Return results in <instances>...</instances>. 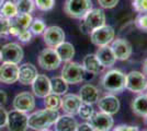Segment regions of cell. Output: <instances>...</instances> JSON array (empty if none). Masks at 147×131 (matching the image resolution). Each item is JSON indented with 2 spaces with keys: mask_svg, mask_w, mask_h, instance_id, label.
Returning <instances> with one entry per match:
<instances>
[{
  "mask_svg": "<svg viewBox=\"0 0 147 131\" xmlns=\"http://www.w3.org/2000/svg\"><path fill=\"white\" fill-rule=\"evenodd\" d=\"M58 117H59L58 110H52L45 108L30 115L28 119V125L29 128L35 131L46 130L55 124Z\"/></svg>",
  "mask_w": 147,
  "mask_h": 131,
  "instance_id": "1",
  "label": "cell"
},
{
  "mask_svg": "<svg viewBox=\"0 0 147 131\" xmlns=\"http://www.w3.org/2000/svg\"><path fill=\"white\" fill-rule=\"evenodd\" d=\"M125 82H126V74L122 71L113 69L108 71L101 79V85L105 91L111 94L121 93L125 90Z\"/></svg>",
  "mask_w": 147,
  "mask_h": 131,
  "instance_id": "2",
  "label": "cell"
},
{
  "mask_svg": "<svg viewBox=\"0 0 147 131\" xmlns=\"http://www.w3.org/2000/svg\"><path fill=\"white\" fill-rule=\"evenodd\" d=\"M93 9L91 0H65L64 11L69 18L82 20L87 13Z\"/></svg>",
  "mask_w": 147,
  "mask_h": 131,
  "instance_id": "3",
  "label": "cell"
},
{
  "mask_svg": "<svg viewBox=\"0 0 147 131\" xmlns=\"http://www.w3.org/2000/svg\"><path fill=\"white\" fill-rule=\"evenodd\" d=\"M115 38V32L111 25L104 24L90 32V39L97 47L110 45Z\"/></svg>",
  "mask_w": 147,
  "mask_h": 131,
  "instance_id": "4",
  "label": "cell"
},
{
  "mask_svg": "<svg viewBox=\"0 0 147 131\" xmlns=\"http://www.w3.org/2000/svg\"><path fill=\"white\" fill-rule=\"evenodd\" d=\"M61 76L68 84H77L84 80L85 69L80 63L68 61L61 69Z\"/></svg>",
  "mask_w": 147,
  "mask_h": 131,
  "instance_id": "5",
  "label": "cell"
},
{
  "mask_svg": "<svg viewBox=\"0 0 147 131\" xmlns=\"http://www.w3.org/2000/svg\"><path fill=\"white\" fill-rule=\"evenodd\" d=\"M24 51L18 43H8L0 49V61L20 63L23 59Z\"/></svg>",
  "mask_w": 147,
  "mask_h": 131,
  "instance_id": "6",
  "label": "cell"
},
{
  "mask_svg": "<svg viewBox=\"0 0 147 131\" xmlns=\"http://www.w3.org/2000/svg\"><path fill=\"white\" fill-rule=\"evenodd\" d=\"M38 66L44 70L52 71L57 69L61 63V58L58 57L56 50L54 48H45L43 49L37 57Z\"/></svg>",
  "mask_w": 147,
  "mask_h": 131,
  "instance_id": "7",
  "label": "cell"
},
{
  "mask_svg": "<svg viewBox=\"0 0 147 131\" xmlns=\"http://www.w3.org/2000/svg\"><path fill=\"white\" fill-rule=\"evenodd\" d=\"M125 88L132 93H143L147 90V78L143 72L131 71L126 74Z\"/></svg>",
  "mask_w": 147,
  "mask_h": 131,
  "instance_id": "8",
  "label": "cell"
},
{
  "mask_svg": "<svg viewBox=\"0 0 147 131\" xmlns=\"http://www.w3.org/2000/svg\"><path fill=\"white\" fill-rule=\"evenodd\" d=\"M29 116L26 112H19V110H11L8 112L7 119V127L9 131H26L29 128L28 125Z\"/></svg>",
  "mask_w": 147,
  "mask_h": 131,
  "instance_id": "9",
  "label": "cell"
},
{
  "mask_svg": "<svg viewBox=\"0 0 147 131\" xmlns=\"http://www.w3.org/2000/svg\"><path fill=\"white\" fill-rule=\"evenodd\" d=\"M84 27L87 31L91 32L105 24V13L102 9H92L84 18Z\"/></svg>",
  "mask_w": 147,
  "mask_h": 131,
  "instance_id": "10",
  "label": "cell"
},
{
  "mask_svg": "<svg viewBox=\"0 0 147 131\" xmlns=\"http://www.w3.org/2000/svg\"><path fill=\"white\" fill-rule=\"evenodd\" d=\"M88 122L96 131H110L114 126L112 116L103 112H94Z\"/></svg>",
  "mask_w": 147,
  "mask_h": 131,
  "instance_id": "11",
  "label": "cell"
},
{
  "mask_svg": "<svg viewBox=\"0 0 147 131\" xmlns=\"http://www.w3.org/2000/svg\"><path fill=\"white\" fill-rule=\"evenodd\" d=\"M43 39L44 43L46 44L49 48L55 49L59 44L65 42V33L59 26H56V25L49 26L43 32Z\"/></svg>",
  "mask_w": 147,
  "mask_h": 131,
  "instance_id": "12",
  "label": "cell"
},
{
  "mask_svg": "<svg viewBox=\"0 0 147 131\" xmlns=\"http://www.w3.org/2000/svg\"><path fill=\"white\" fill-rule=\"evenodd\" d=\"M111 48L114 53V56L117 58V60H127L129 57L132 56V45L129 44V41L124 39V38H114L113 42L110 44Z\"/></svg>",
  "mask_w": 147,
  "mask_h": 131,
  "instance_id": "13",
  "label": "cell"
},
{
  "mask_svg": "<svg viewBox=\"0 0 147 131\" xmlns=\"http://www.w3.org/2000/svg\"><path fill=\"white\" fill-rule=\"evenodd\" d=\"M98 107L100 109V112H103L108 115H115L119 110H120V100L117 98L114 94H108V95H104L103 97L99 98Z\"/></svg>",
  "mask_w": 147,
  "mask_h": 131,
  "instance_id": "14",
  "label": "cell"
},
{
  "mask_svg": "<svg viewBox=\"0 0 147 131\" xmlns=\"http://www.w3.org/2000/svg\"><path fill=\"white\" fill-rule=\"evenodd\" d=\"M13 108L19 112H28L35 108V98L29 92L19 93L13 100Z\"/></svg>",
  "mask_w": 147,
  "mask_h": 131,
  "instance_id": "15",
  "label": "cell"
},
{
  "mask_svg": "<svg viewBox=\"0 0 147 131\" xmlns=\"http://www.w3.org/2000/svg\"><path fill=\"white\" fill-rule=\"evenodd\" d=\"M19 66L17 63H2L0 66V82L6 84H13L18 81Z\"/></svg>",
  "mask_w": 147,
  "mask_h": 131,
  "instance_id": "16",
  "label": "cell"
},
{
  "mask_svg": "<svg viewBox=\"0 0 147 131\" xmlns=\"http://www.w3.org/2000/svg\"><path fill=\"white\" fill-rule=\"evenodd\" d=\"M82 102L80 97L76 94H65L64 97H61V108L66 112L67 115H77L79 110L80 105Z\"/></svg>",
  "mask_w": 147,
  "mask_h": 131,
  "instance_id": "17",
  "label": "cell"
},
{
  "mask_svg": "<svg viewBox=\"0 0 147 131\" xmlns=\"http://www.w3.org/2000/svg\"><path fill=\"white\" fill-rule=\"evenodd\" d=\"M31 85L33 93L37 97L44 98L46 95L51 93V79H49V76H46L45 74H37Z\"/></svg>",
  "mask_w": 147,
  "mask_h": 131,
  "instance_id": "18",
  "label": "cell"
},
{
  "mask_svg": "<svg viewBox=\"0 0 147 131\" xmlns=\"http://www.w3.org/2000/svg\"><path fill=\"white\" fill-rule=\"evenodd\" d=\"M37 74H38V72H37L35 66H33L30 63H23L22 66L19 67L18 81L23 85H31L33 81L35 80Z\"/></svg>",
  "mask_w": 147,
  "mask_h": 131,
  "instance_id": "19",
  "label": "cell"
},
{
  "mask_svg": "<svg viewBox=\"0 0 147 131\" xmlns=\"http://www.w3.org/2000/svg\"><path fill=\"white\" fill-rule=\"evenodd\" d=\"M96 56L103 68H111L117 63V58L114 56V53H113L110 45L99 47L97 53H96Z\"/></svg>",
  "mask_w": 147,
  "mask_h": 131,
  "instance_id": "20",
  "label": "cell"
},
{
  "mask_svg": "<svg viewBox=\"0 0 147 131\" xmlns=\"http://www.w3.org/2000/svg\"><path fill=\"white\" fill-rule=\"evenodd\" d=\"M99 95H100V93H99L98 87L87 83V84H84L81 86L78 96L80 97L82 103L93 105L99 100Z\"/></svg>",
  "mask_w": 147,
  "mask_h": 131,
  "instance_id": "21",
  "label": "cell"
},
{
  "mask_svg": "<svg viewBox=\"0 0 147 131\" xmlns=\"http://www.w3.org/2000/svg\"><path fill=\"white\" fill-rule=\"evenodd\" d=\"M54 125H55V131H76L78 122L71 115L66 114L59 116Z\"/></svg>",
  "mask_w": 147,
  "mask_h": 131,
  "instance_id": "22",
  "label": "cell"
},
{
  "mask_svg": "<svg viewBox=\"0 0 147 131\" xmlns=\"http://www.w3.org/2000/svg\"><path fill=\"white\" fill-rule=\"evenodd\" d=\"M82 67L85 69V72H89L91 74H98L104 69L102 65L99 63L96 54L86 55L82 60Z\"/></svg>",
  "mask_w": 147,
  "mask_h": 131,
  "instance_id": "23",
  "label": "cell"
},
{
  "mask_svg": "<svg viewBox=\"0 0 147 131\" xmlns=\"http://www.w3.org/2000/svg\"><path fill=\"white\" fill-rule=\"evenodd\" d=\"M132 110L134 112L136 116H140V117H146L147 116V93L146 94H142L140 93L138 96H136L132 104Z\"/></svg>",
  "mask_w": 147,
  "mask_h": 131,
  "instance_id": "24",
  "label": "cell"
},
{
  "mask_svg": "<svg viewBox=\"0 0 147 131\" xmlns=\"http://www.w3.org/2000/svg\"><path fill=\"white\" fill-rule=\"evenodd\" d=\"M55 50L58 57L61 58V60L64 63L70 61L75 56V47L73 46V44L68 42H63L61 44H59L55 48Z\"/></svg>",
  "mask_w": 147,
  "mask_h": 131,
  "instance_id": "25",
  "label": "cell"
},
{
  "mask_svg": "<svg viewBox=\"0 0 147 131\" xmlns=\"http://www.w3.org/2000/svg\"><path fill=\"white\" fill-rule=\"evenodd\" d=\"M68 91V83L61 76H55L51 79V93L57 95H65Z\"/></svg>",
  "mask_w": 147,
  "mask_h": 131,
  "instance_id": "26",
  "label": "cell"
},
{
  "mask_svg": "<svg viewBox=\"0 0 147 131\" xmlns=\"http://www.w3.org/2000/svg\"><path fill=\"white\" fill-rule=\"evenodd\" d=\"M33 18L30 13H18L13 18V21H11V24L18 26L21 31H23V30H29Z\"/></svg>",
  "mask_w": 147,
  "mask_h": 131,
  "instance_id": "27",
  "label": "cell"
},
{
  "mask_svg": "<svg viewBox=\"0 0 147 131\" xmlns=\"http://www.w3.org/2000/svg\"><path fill=\"white\" fill-rule=\"evenodd\" d=\"M18 14V9L14 1H6L0 6V17L6 19H13Z\"/></svg>",
  "mask_w": 147,
  "mask_h": 131,
  "instance_id": "28",
  "label": "cell"
},
{
  "mask_svg": "<svg viewBox=\"0 0 147 131\" xmlns=\"http://www.w3.org/2000/svg\"><path fill=\"white\" fill-rule=\"evenodd\" d=\"M61 105V95H57L54 93H49L44 97V106L47 109L52 110H58Z\"/></svg>",
  "mask_w": 147,
  "mask_h": 131,
  "instance_id": "29",
  "label": "cell"
},
{
  "mask_svg": "<svg viewBox=\"0 0 147 131\" xmlns=\"http://www.w3.org/2000/svg\"><path fill=\"white\" fill-rule=\"evenodd\" d=\"M18 13H31L34 10V0H18L16 2Z\"/></svg>",
  "mask_w": 147,
  "mask_h": 131,
  "instance_id": "30",
  "label": "cell"
},
{
  "mask_svg": "<svg viewBox=\"0 0 147 131\" xmlns=\"http://www.w3.org/2000/svg\"><path fill=\"white\" fill-rule=\"evenodd\" d=\"M45 29H46V24H45V22H44L43 20L41 19L33 20L30 25V27H29L31 33L34 34V35H41V34H43Z\"/></svg>",
  "mask_w": 147,
  "mask_h": 131,
  "instance_id": "31",
  "label": "cell"
},
{
  "mask_svg": "<svg viewBox=\"0 0 147 131\" xmlns=\"http://www.w3.org/2000/svg\"><path fill=\"white\" fill-rule=\"evenodd\" d=\"M94 114V109L92 105L90 104H86V103H82L79 107V110H78V114L79 117L81 119H85V120H89L91 118V116Z\"/></svg>",
  "mask_w": 147,
  "mask_h": 131,
  "instance_id": "32",
  "label": "cell"
},
{
  "mask_svg": "<svg viewBox=\"0 0 147 131\" xmlns=\"http://www.w3.org/2000/svg\"><path fill=\"white\" fill-rule=\"evenodd\" d=\"M34 3L41 11H49L54 8L55 0H34Z\"/></svg>",
  "mask_w": 147,
  "mask_h": 131,
  "instance_id": "33",
  "label": "cell"
},
{
  "mask_svg": "<svg viewBox=\"0 0 147 131\" xmlns=\"http://www.w3.org/2000/svg\"><path fill=\"white\" fill-rule=\"evenodd\" d=\"M132 6L136 12L147 13V0H132Z\"/></svg>",
  "mask_w": 147,
  "mask_h": 131,
  "instance_id": "34",
  "label": "cell"
},
{
  "mask_svg": "<svg viewBox=\"0 0 147 131\" xmlns=\"http://www.w3.org/2000/svg\"><path fill=\"white\" fill-rule=\"evenodd\" d=\"M135 24L138 29L147 31V13H141L135 20Z\"/></svg>",
  "mask_w": 147,
  "mask_h": 131,
  "instance_id": "35",
  "label": "cell"
},
{
  "mask_svg": "<svg viewBox=\"0 0 147 131\" xmlns=\"http://www.w3.org/2000/svg\"><path fill=\"white\" fill-rule=\"evenodd\" d=\"M11 26V20L0 17V35H6Z\"/></svg>",
  "mask_w": 147,
  "mask_h": 131,
  "instance_id": "36",
  "label": "cell"
},
{
  "mask_svg": "<svg viewBox=\"0 0 147 131\" xmlns=\"http://www.w3.org/2000/svg\"><path fill=\"white\" fill-rule=\"evenodd\" d=\"M120 0H98V3L103 9H113L117 6Z\"/></svg>",
  "mask_w": 147,
  "mask_h": 131,
  "instance_id": "37",
  "label": "cell"
},
{
  "mask_svg": "<svg viewBox=\"0 0 147 131\" xmlns=\"http://www.w3.org/2000/svg\"><path fill=\"white\" fill-rule=\"evenodd\" d=\"M17 37L20 39V42H23V43H26V42H30L31 38H32V33H31L30 30H23V31L20 32Z\"/></svg>",
  "mask_w": 147,
  "mask_h": 131,
  "instance_id": "38",
  "label": "cell"
},
{
  "mask_svg": "<svg viewBox=\"0 0 147 131\" xmlns=\"http://www.w3.org/2000/svg\"><path fill=\"white\" fill-rule=\"evenodd\" d=\"M7 119H8V112L1 106L0 107V128H3L7 126Z\"/></svg>",
  "mask_w": 147,
  "mask_h": 131,
  "instance_id": "39",
  "label": "cell"
},
{
  "mask_svg": "<svg viewBox=\"0 0 147 131\" xmlns=\"http://www.w3.org/2000/svg\"><path fill=\"white\" fill-rule=\"evenodd\" d=\"M76 131H96L91 126L89 125V122H85V124H81L78 125L77 127V130Z\"/></svg>",
  "mask_w": 147,
  "mask_h": 131,
  "instance_id": "40",
  "label": "cell"
},
{
  "mask_svg": "<svg viewBox=\"0 0 147 131\" xmlns=\"http://www.w3.org/2000/svg\"><path fill=\"white\" fill-rule=\"evenodd\" d=\"M20 32H21V30L19 29L18 26L11 24L10 29H9V31H8V34H10L11 36H18L19 34H20Z\"/></svg>",
  "mask_w": 147,
  "mask_h": 131,
  "instance_id": "41",
  "label": "cell"
},
{
  "mask_svg": "<svg viewBox=\"0 0 147 131\" xmlns=\"http://www.w3.org/2000/svg\"><path fill=\"white\" fill-rule=\"evenodd\" d=\"M6 100H7L6 92H3V91H1V90H0V107L2 106L5 103H6Z\"/></svg>",
  "mask_w": 147,
  "mask_h": 131,
  "instance_id": "42",
  "label": "cell"
},
{
  "mask_svg": "<svg viewBox=\"0 0 147 131\" xmlns=\"http://www.w3.org/2000/svg\"><path fill=\"white\" fill-rule=\"evenodd\" d=\"M126 127L127 126H117V128L113 129V131H126Z\"/></svg>",
  "mask_w": 147,
  "mask_h": 131,
  "instance_id": "43",
  "label": "cell"
},
{
  "mask_svg": "<svg viewBox=\"0 0 147 131\" xmlns=\"http://www.w3.org/2000/svg\"><path fill=\"white\" fill-rule=\"evenodd\" d=\"M143 73H144L145 76L147 78V59L144 61V63H143Z\"/></svg>",
  "mask_w": 147,
  "mask_h": 131,
  "instance_id": "44",
  "label": "cell"
},
{
  "mask_svg": "<svg viewBox=\"0 0 147 131\" xmlns=\"http://www.w3.org/2000/svg\"><path fill=\"white\" fill-rule=\"evenodd\" d=\"M126 131H140L137 127H131V126H127L126 127Z\"/></svg>",
  "mask_w": 147,
  "mask_h": 131,
  "instance_id": "45",
  "label": "cell"
},
{
  "mask_svg": "<svg viewBox=\"0 0 147 131\" xmlns=\"http://www.w3.org/2000/svg\"><path fill=\"white\" fill-rule=\"evenodd\" d=\"M144 120H145V124L147 125V116H146V117H144Z\"/></svg>",
  "mask_w": 147,
  "mask_h": 131,
  "instance_id": "46",
  "label": "cell"
},
{
  "mask_svg": "<svg viewBox=\"0 0 147 131\" xmlns=\"http://www.w3.org/2000/svg\"><path fill=\"white\" fill-rule=\"evenodd\" d=\"M2 3H3V0H0V6H1Z\"/></svg>",
  "mask_w": 147,
  "mask_h": 131,
  "instance_id": "47",
  "label": "cell"
},
{
  "mask_svg": "<svg viewBox=\"0 0 147 131\" xmlns=\"http://www.w3.org/2000/svg\"><path fill=\"white\" fill-rule=\"evenodd\" d=\"M42 131H52V130H49V129H46V130H42Z\"/></svg>",
  "mask_w": 147,
  "mask_h": 131,
  "instance_id": "48",
  "label": "cell"
},
{
  "mask_svg": "<svg viewBox=\"0 0 147 131\" xmlns=\"http://www.w3.org/2000/svg\"><path fill=\"white\" fill-rule=\"evenodd\" d=\"M146 91H147V90H146Z\"/></svg>",
  "mask_w": 147,
  "mask_h": 131,
  "instance_id": "49",
  "label": "cell"
}]
</instances>
